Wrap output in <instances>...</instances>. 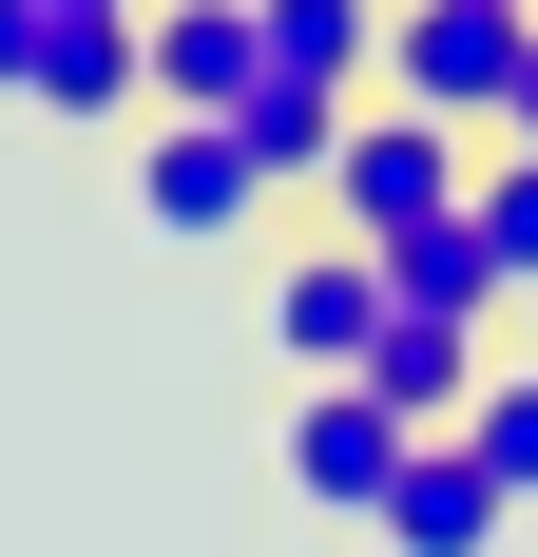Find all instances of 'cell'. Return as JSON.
Instances as JSON below:
<instances>
[{"label": "cell", "mask_w": 538, "mask_h": 557, "mask_svg": "<svg viewBox=\"0 0 538 557\" xmlns=\"http://www.w3.org/2000/svg\"><path fill=\"white\" fill-rule=\"evenodd\" d=\"M481 366H500L481 327H442V308H384V327H366V366H346V385H366L384 423H404V443H442V423L481 404Z\"/></svg>", "instance_id": "5b68a950"}, {"label": "cell", "mask_w": 538, "mask_h": 557, "mask_svg": "<svg viewBox=\"0 0 538 557\" xmlns=\"http://www.w3.org/2000/svg\"><path fill=\"white\" fill-rule=\"evenodd\" d=\"M500 20H538V0H500Z\"/></svg>", "instance_id": "ac0fdd59"}, {"label": "cell", "mask_w": 538, "mask_h": 557, "mask_svg": "<svg viewBox=\"0 0 538 557\" xmlns=\"http://www.w3.org/2000/svg\"><path fill=\"white\" fill-rule=\"evenodd\" d=\"M519 39H538V20H500V0H384V115L500 135V97H519Z\"/></svg>", "instance_id": "7a4b0ae2"}, {"label": "cell", "mask_w": 538, "mask_h": 557, "mask_svg": "<svg viewBox=\"0 0 538 557\" xmlns=\"http://www.w3.org/2000/svg\"><path fill=\"white\" fill-rule=\"evenodd\" d=\"M500 519H519V500H500L462 443H404V481H384V557H481Z\"/></svg>", "instance_id": "9c48e42d"}, {"label": "cell", "mask_w": 538, "mask_h": 557, "mask_svg": "<svg viewBox=\"0 0 538 557\" xmlns=\"http://www.w3.org/2000/svg\"><path fill=\"white\" fill-rule=\"evenodd\" d=\"M346 115H366V97H289V77H250V115H231V135H250V173H269V193H327Z\"/></svg>", "instance_id": "7c38bea8"}, {"label": "cell", "mask_w": 538, "mask_h": 557, "mask_svg": "<svg viewBox=\"0 0 538 557\" xmlns=\"http://www.w3.org/2000/svg\"><path fill=\"white\" fill-rule=\"evenodd\" d=\"M39 20H135V0H39Z\"/></svg>", "instance_id": "e0dca14e"}, {"label": "cell", "mask_w": 538, "mask_h": 557, "mask_svg": "<svg viewBox=\"0 0 538 557\" xmlns=\"http://www.w3.org/2000/svg\"><path fill=\"white\" fill-rule=\"evenodd\" d=\"M481 250L500 288H538V154H481Z\"/></svg>", "instance_id": "5bb4252c"}, {"label": "cell", "mask_w": 538, "mask_h": 557, "mask_svg": "<svg viewBox=\"0 0 538 557\" xmlns=\"http://www.w3.org/2000/svg\"><path fill=\"white\" fill-rule=\"evenodd\" d=\"M442 443L481 461L500 500H538V366H481V404H462V423H442Z\"/></svg>", "instance_id": "4fadbf2b"}, {"label": "cell", "mask_w": 538, "mask_h": 557, "mask_svg": "<svg viewBox=\"0 0 538 557\" xmlns=\"http://www.w3.org/2000/svg\"><path fill=\"white\" fill-rule=\"evenodd\" d=\"M135 58H155V115H250V77H269L250 0H135Z\"/></svg>", "instance_id": "8992f818"}, {"label": "cell", "mask_w": 538, "mask_h": 557, "mask_svg": "<svg viewBox=\"0 0 538 557\" xmlns=\"http://www.w3.org/2000/svg\"><path fill=\"white\" fill-rule=\"evenodd\" d=\"M269 212H289V193L250 173L231 115H155V135H135V231H155V250H250Z\"/></svg>", "instance_id": "3957f363"}, {"label": "cell", "mask_w": 538, "mask_h": 557, "mask_svg": "<svg viewBox=\"0 0 538 557\" xmlns=\"http://www.w3.org/2000/svg\"><path fill=\"white\" fill-rule=\"evenodd\" d=\"M20 77H39V0H0V115H20Z\"/></svg>", "instance_id": "9a60e30c"}, {"label": "cell", "mask_w": 538, "mask_h": 557, "mask_svg": "<svg viewBox=\"0 0 538 557\" xmlns=\"http://www.w3.org/2000/svg\"><path fill=\"white\" fill-rule=\"evenodd\" d=\"M384 481H404V423H384L366 385H308V404H289V500H327V519H384Z\"/></svg>", "instance_id": "52a82bcc"}, {"label": "cell", "mask_w": 538, "mask_h": 557, "mask_svg": "<svg viewBox=\"0 0 538 557\" xmlns=\"http://www.w3.org/2000/svg\"><path fill=\"white\" fill-rule=\"evenodd\" d=\"M289 97H384V0H250Z\"/></svg>", "instance_id": "ba28073f"}, {"label": "cell", "mask_w": 538, "mask_h": 557, "mask_svg": "<svg viewBox=\"0 0 538 557\" xmlns=\"http://www.w3.org/2000/svg\"><path fill=\"white\" fill-rule=\"evenodd\" d=\"M500 154H538V39H519V97H500Z\"/></svg>", "instance_id": "2e32d148"}, {"label": "cell", "mask_w": 538, "mask_h": 557, "mask_svg": "<svg viewBox=\"0 0 538 557\" xmlns=\"http://www.w3.org/2000/svg\"><path fill=\"white\" fill-rule=\"evenodd\" d=\"M384 327V250H346V231H308V250H269V346L308 366V385H346Z\"/></svg>", "instance_id": "277c9868"}, {"label": "cell", "mask_w": 538, "mask_h": 557, "mask_svg": "<svg viewBox=\"0 0 538 557\" xmlns=\"http://www.w3.org/2000/svg\"><path fill=\"white\" fill-rule=\"evenodd\" d=\"M442 212H481V135H442V115H346V154H327V231L346 250H404V231H442Z\"/></svg>", "instance_id": "6da1fadb"}, {"label": "cell", "mask_w": 538, "mask_h": 557, "mask_svg": "<svg viewBox=\"0 0 538 557\" xmlns=\"http://www.w3.org/2000/svg\"><path fill=\"white\" fill-rule=\"evenodd\" d=\"M20 115H155V58H135V20H39V77H20Z\"/></svg>", "instance_id": "30bf717a"}, {"label": "cell", "mask_w": 538, "mask_h": 557, "mask_svg": "<svg viewBox=\"0 0 538 557\" xmlns=\"http://www.w3.org/2000/svg\"><path fill=\"white\" fill-rule=\"evenodd\" d=\"M384 308H442V327H500L519 288H500V250H481V212H442V231H404V250H384Z\"/></svg>", "instance_id": "8fae6325"}]
</instances>
